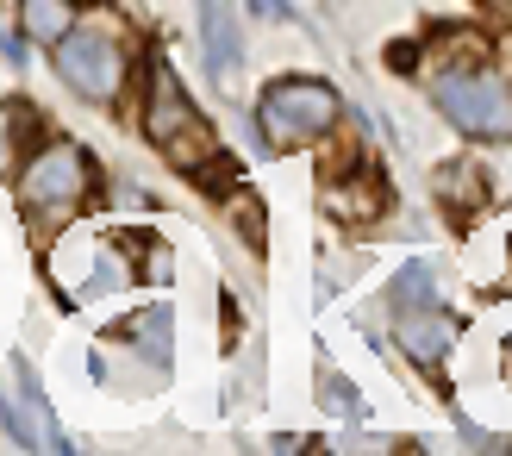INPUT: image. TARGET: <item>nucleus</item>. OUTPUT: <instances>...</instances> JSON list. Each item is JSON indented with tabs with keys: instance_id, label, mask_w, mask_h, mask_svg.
<instances>
[{
	"instance_id": "obj_11",
	"label": "nucleus",
	"mask_w": 512,
	"mask_h": 456,
	"mask_svg": "<svg viewBox=\"0 0 512 456\" xmlns=\"http://www.w3.org/2000/svg\"><path fill=\"white\" fill-rule=\"evenodd\" d=\"M256 19H288V0H250Z\"/></svg>"
},
{
	"instance_id": "obj_6",
	"label": "nucleus",
	"mask_w": 512,
	"mask_h": 456,
	"mask_svg": "<svg viewBox=\"0 0 512 456\" xmlns=\"http://www.w3.org/2000/svg\"><path fill=\"white\" fill-rule=\"evenodd\" d=\"M450 319L438 313V300L431 307H406L400 313V344H406V357L413 363H425V369H438L444 363V350H450Z\"/></svg>"
},
{
	"instance_id": "obj_7",
	"label": "nucleus",
	"mask_w": 512,
	"mask_h": 456,
	"mask_svg": "<svg viewBox=\"0 0 512 456\" xmlns=\"http://www.w3.org/2000/svg\"><path fill=\"white\" fill-rule=\"evenodd\" d=\"M200 44H207V69H213V82H238V25L232 13H225V0H207L200 7Z\"/></svg>"
},
{
	"instance_id": "obj_5",
	"label": "nucleus",
	"mask_w": 512,
	"mask_h": 456,
	"mask_svg": "<svg viewBox=\"0 0 512 456\" xmlns=\"http://www.w3.org/2000/svg\"><path fill=\"white\" fill-rule=\"evenodd\" d=\"M438 107H444L450 125H463L475 138H506L512 132V94L494 82V75H444Z\"/></svg>"
},
{
	"instance_id": "obj_8",
	"label": "nucleus",
	"mask_w": 512,
	"mask_h": 456,
	"mask_svg": "<svg viewBox=\"0 0 512 456\" xmlns=\"http://www.w3.org/2000/svg\"><path fill=\"white\" fill-rule=\"evenodd\" d=\"M69 0H25V38H38V44H57L63 32H69Z\"/></svg>"
},
{
	"instance_id": "obj_3",
	"label": "nucleus",
	"mask_w": 512,
	"mask_h": 456,
	"mask_svg": "<svg viewBox=\"0 0 512 456\" xmlns=\"http://www.w3.org/2000/svg\"><path fill=\"white\" fill-rule=\"evenodd\" d=\"M256 119H263V138L269 144H306L338 125V94H331L325 82H306V75H294V82H275L263 88V107H256Z\"/></svg>"
},
{
	"instance_id": "obj_1",
	"label": "nucleus",
	"mask_w": 512,
	"mask_h": 456,
	"mask_svg": "<svg viewBox=\"0 0 512 456\" xmlns=\"http://www.w3.org/2000/svg\"><path fill=\"white\" fill-rule=\"evenodd\" d=\"M144 132H150L157 150H169L182 169H194V157H213V132L200 125L182 75L163 63V50L150 57V82H144Z\"/></svg>"
},
{
	"instance_id": "obj_2",
	"label": "nucleus",
	"mask_w": 512,
	"mask_h": 456,
	"mask_svg": "<svg viewBox=\"0 0 512 456\" xmlns=\"http://www.w3.org/2000/svg\"><path fill=\"white\" fill-rule=\"evenodd\" d=\"M94 182V169H88V150H75V144H44L32 163H25L19 175V200H25V213L32 219H69L75 207H82V194Z\"/></svg>"
},
{
	"instance_id": "obj_9",
	"label": "nucleus",
	"mask_w": 512,
	"mask_h": 456,
	"mask_svg": "<svg viewBox=\"0 0 512 456\" xmlns=\"http://www.w3.org/2000/svg\"><path fill=\"white\" fill-rule=\"evenodd\" d=\"M406 307H431V269L425 263H406L394 282V313H406Z\"/></svg>"
},
{
	"instance_id": "obj_4",
	"label": "nucleus",
	"mask_w": 512,
	"mask_h": 456,
	"mask_svg": "<svg viewBox=\"0 0 512 456\" xmlns=\"http://www.w3.org/2000/svg\"><path fill=\"white\" fill-rule=\"evenodd\" d=\"M57 69L75 94L113 100L119 82H125V44L113 32H63L57 38Z\"/></svg>"
},
{
	"instance_id": "obj_10",
	"label": "nucleus",
	"mask_w": 512,
	"mask_h": 456,
	"mask_svg": "<svg viewBox=\"0 0 512 456\" xmlns=\"http://www.w3.org/2000/svg\"><path fill=\"white\" fill-rule=\"evenodd\" d=\"M325 407L338 413V419H350V413H363V400H356V388H350V382H338V375H325Z\"/></svg>"
}]
</instances>
